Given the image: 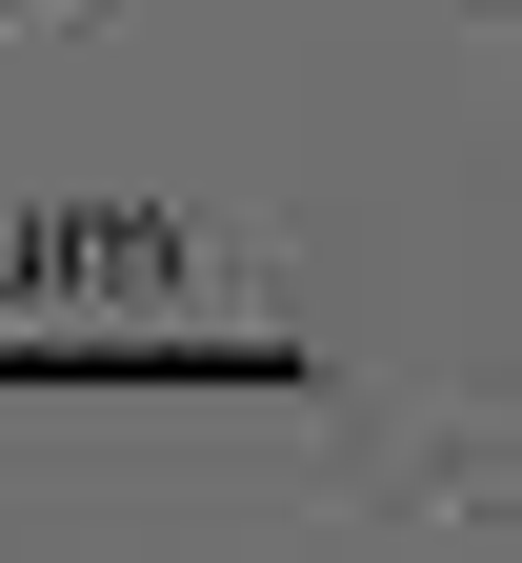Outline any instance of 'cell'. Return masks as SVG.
I'll return each mask as SVG.
<instances>
[{
    "instance_id": "cell-1",
    "label": "cell",
    "mask_w": 522,
    "mask_h": 563,
    "mask_svg": "<svg viewBox=\"0 0 522 563\" xmlns=\"http://www.w3.org/2000/svg\"><path fill=\"white\" fill-rule=\"evenodd\" d=\"M41 21H81V0H0V41H41Z\"/></svg>"
}]
</instances>
